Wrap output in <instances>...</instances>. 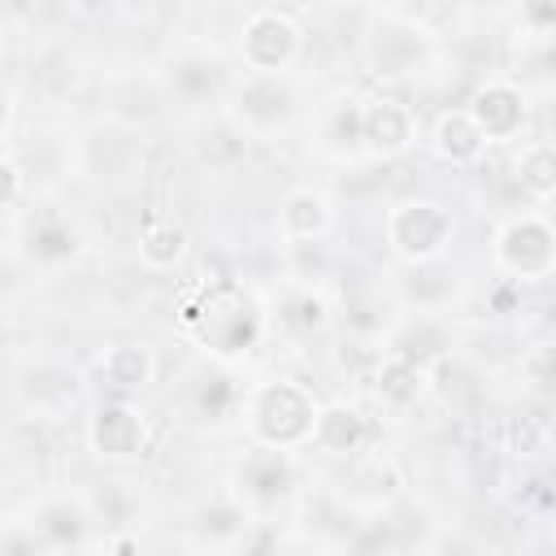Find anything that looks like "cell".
I'll use <instances>...</instances> for the list:
<instances>
[{"instance_id":"8992f818","label":"cell","mask_w":556,"mask_h":556,"mask_svg":"<svg viewBox=\"0 0 556 556\" xmlns=\"http://www.w3.org/2000/svg\"><path fill=\"white\" fill-rule=\"evenodd\" d=\"M87 443L100 460H135L148 452V421L135 404H100L96 417L87 421Z\"/></svg>"},{"instance_id":"30bf717a","label":"cell","mask_w":556,"mask_h":556,"mask_svg":"<svg viewBox=\"0 0 556 556\" xmlns=\"http://www.w3.org/2000/svg\"><path fill=\"white\" fill-rule=\"evenodd\" d=\"M295 486V469L287 460V447H252L239 465V491L252 500V504H278L287 491Z\"/></svg>"},{"instance_id":"9c48e42d","label":"cell","mask_w":556,"mask_h":556,"mask_svg":"<svg viewBox=\"0 0 556 556\" xmlns=\"http://www.w3.org/2000/svg\"><path fill=\"white\" fill-rule=\"evenodd\" d=\"M417 139V122L408 113V104L391 100V96H378V100H365V126H361V143L374 152V156H400L408 152Z\"/></svg>"},{"instance_id":"5b68a950","label":"cell","mask_w":556,"mask_h":556,"mask_svg":"<svg viewBox=\"0 0 556 556\" xmlns=\"http://www.w3.org/2000/svg\"><path fill=\"white\" fill-rule=\"evenodd\" d=\"M295 113V91L282 74H248L235 91V122L243 135H274Z\"/></svg>"},{"instance_id":"e0dca14e","label":"cell","mask_w":556,"mask_h":556,"mask_svg":"<svg viewBox=\"0 0 556 556\" xmlns=\"http://www.w3.org/2000/svg\"><path fill=\"white\" fill-rule=\"evenodd\" d=\"M517 178L534 200H552L556 195V143L552 139L526 143L517 156Z\"/></svg>"},{"instance_id":"2e32d148","label":"cell","mask_w":556,"mask_h":556,"mask_svg":"<svg viewBox=\"0 0 556 556\" xmlns=\"http://www.w3.org/2000/svg\"><path fill=\"white\" fill-rule=\"evenodd\" d=\"M152 369H156V361H152V352H148L143 343H113V348L100 356V374H104L117 391H135V387L152 382Z\"/></svg>"},{"instance_id":"9a60e30c","label":"cell","mask_w":556,"mask_h":556,"mask_svg":"<svg viewBox=\"0 0 556 556\" xmlns=\"http://www.w3.org/2000/svg\"><path fill=\"white\" fill-rule=\"evenodd\" d=\"M482 130H478V122L465 113V109H456V113H443L439 122H434V152L443 156V161H452V165H465V161H473L478 152H482Z\"/></svg>"},{"instance_id":"ba28073f","label":"cell","mask_w":556,"mask_h":556,"mask_svg":"<svg viewBox=\"0 0 556 556\" xmlns=\"http://www.w3.org/2000/svg\"><path fill=\"white\" fill-rule=\"evenodd\" d=\"M200 334H204V343H208L213 352H226V356H230V352H239V348L252 343L256 321H252L248 304H243L235 291H217V295H208L204 308H200Z\"/></svg>"},{"instance_id":"603a6c76","label":"cell","mask_w":556,"mask_h":556,"mask_svg":"<svg viewBox=\"0 0 556 556\" xmlns=\"http://www.w3.org/2000/svg\"><path fill=\"white\" fill-rule=\"evenodd\" d=\"M287 321H291L295 330H317V326L326 321V300H321V295H313V291L295 295V300L287 304Z\"/></svg>"},{"instance_id":"7c38bea8","label":"cell","mask_w":556,"mask_h":556,"mask_svg":"<svg viewBox=\"0 0 556 556\" xmlns=\"http://www.w3.org/2000/svg\"><path fill=\"white\" fill-rule=\"evenodd\" d=\"M365 434H369V426H365V417H361L356 408H348V404H326V408H317L313 443H317L321 452L352 456V452H361Z\"/></svg>"},{"instance_id":"5bb4252c","label":"cell","mask_w":556,"mask_h":556,"mask_svg":"<svg viewBox=\"0 0 556 556\" xmlns=\"http://www.w3.org/2000/svg\"><path fill=\"white\" fill-rule=\"evenodd\" d=\"M278 217H282V235L287 239H321L326 226H330V204H326L321 191L300 187V191H291L282 200V213Z\"/></svg>"},{"instance_id":"277c9868","label":"cell","mask_w":556,"mask_h":556,"mask_svg":"<svg viewBox=\"0 0 556 556\" xmlns=\"http://www.w3.org/2000/svg\"><path fill=\"white\" fill-rule=\"evenodd\" d=\"M300 43H304V30L295 26V17H287L278 9H261L243 22L239 56H243L248 74H282L300 56Z\"/></svg>"},{"instance_id":"3957f363","label":"cell","mask_w":556,"mask_h":556,"mask_svg":"<svg viewBox=\"0 0 556 556\" xmlns=\"http://www.w3.org/2000/svg\"><path fill=\"white\" fill-rule=\"evenodd\" d=\"M495 265L513 282H534L556 269V226L539 213L508 217L495 235Z\"/></svg>"},{"instance_id":"52a82bcc","label":"cell","mask_w":556,"mask_h":556,"mask_svg":"<svg viewBox=\"0 0 556 556\" xmlns=\"http://www.w3.org/2000/svg\"><path fill=\"white\" fill-rule=\"evenodd\" d=\"M465 113L478 122V130H482L486 143H508V139L521 135L526 96H521V87H513V83H504V78H491V83H482V87L469 96Z\"/></svg>"},{"instance_id":"6da1fadb","label":"cell","mask_w":556,"mask_h":556,"mask_svg":"<svg viewBox=\"0 0 556 556\" xmlns=\"http://www.w3.org/2000/svg\"><path fill=\"white\" fill-rule=\"evenodd\" d=\"M313 421H317V408H313V395L304 387L278 378V382H261L252 391L248 426H252L256 443L295 447V443L313 439Z\"/></svg>"},{"instance_id":"7402d4cb","label":"cell","mask_w":556,"mask_h":556,"mask_svg":"<svg viewBox=\"0 0 556 556\" xmlns=\"http://www.w3.org/2000/svg\"><path fill=\"white\" fill-rule=\"evenodd\" d=\"M222 78V65L217 61H178L174 65V83L187 91V96H208Z\"/></svg>"},{"instance_id":"44dd1931","label":"cell","mask_w":556,"mask_h":556,"mask_svg":"<svg viewBox=\"0 0 556 556\" xmlns=\"http://www.w3.org/2000/svg\"><path fill=\"white\" fill-rule=\"evenodd\" d=\"M39 530H43V539L52 547H70L83 534V513L70 508V504H43L39 508Z\"/></svg>"},{"instance_id":"4fadbf2b","label":"cell","mask_w":556,"mask_h":556,"mask_svg":"<svg viewBox=\"0 0 556 556\" xmlns=\"http://www.w3.org/2000/svg\"><path fill=\"white\" fill-rule=\"evenodd\" d=\"M374 387H378V395L387 404L404 408V404H413L426 391V365L413 361V356H404V352H387L378 361V369H374Z\"/></svg>"},{"instance_id":"d6986e66","label":"cell","mask_w":556,"mask_h":556,"mask_svg":"<svg viewBox=\"0 0 556 556\" xmlns=\"http://www.w3.org/2000/svg\"><path fill=\"white\" fill-rule=\"evenodd\" d=\"M78 252V230L65 217H43L30 226V256L35 261H65Z\"/></svg>"},{"instance_id":"484cf974","label":"cell","mask_w":556,"mask_h":556,"mask_svg":"<svg viewBox=\"0 0 556 556\" xmlns=\"http://www.w3.org/2000/svg\"><path fill=\"white\" fill-rule=\"evenodd\" d=\"M326 4H356V0H326Z\"/></svg>"},{"instance_id":"7a4b0ae2","label":"cell","mask_w":556,"mask_h":556,"mask_svg":"<svg viewBox=\"0 0 556 556\" xmlns=\"http://www.w3.org/2000/svg\"><path fill=\"white\" fill-rule=\"evenodd\" d=\"M452 213L439 200H404L387 213V243L395 256L413 261V265H430L447 252L452 243Z\"/></svg>"},{"instance_id":"ffe728a7","label":"cell","mask_w":556,"mask_h":556,"mask_svg":"<svg viewBox=\"0 0 556 556\" xmlns=\"http://www.w3.org/2000/svg\"><path fill=\"white\" fill-rule=\"evenodd\" d=\"M361 126H365V104L361 100H334L326 109V122H321V139L330 148H356L361 143Z\"/></svg>"},{"instance_id":"cb8c5ba5","label":"cell","mask_w":556,"mask_h":556,"mask_svg":"<svg viewBox=\"0 0 556 556\" xmlns=\"http://www.w3.org/2000/svg\"><path fill=\"white\" fill-rule=\"evenodd\" d=\"M521 17L530 30H556V0H521Z\"/></svg>"},{"instance_id":"8fae6325","label":"cell","mask_w":556,"mask_h":556,"mask_svg":"<svg viewBox=\"0 0 556 556\" xmlns=\"http://www.w3.org/2000/svg\"><path fill=\"white\" fill-rule=\"evenodd\" d=\"M421 56V30L408 22H378L369 35V61L378 74H408Z\"/></svg>"},{"instance_id":"ac0fdd59","label":"cell","mask_w":556,"mask_h":556,"mask_svg":"<svg viewBox=\"0 0 556 556\" xmlns=\"http://www.w3.org/2000/svg\"><path fill=\"white\" fill-rule=\"evenodd\" d=\"M182 252H187V235H182V226H174V222H152V226L139 235V261H143L148 269H174V265L182 261Z\"/></svg>"},{"instance_id":"d4e9b609","label":"cell","mask_w":556,"mask_h":556,"mask_svg":"<svg viewBox=\"0 0 556 556\" xmlns=\"http://www.w3.org/2000/svg\"><path fill=\"white\" fill-rule=\"evenodd\" d=\"M17 191H22V169L13 156H4V204L17 208Z\"/></svg>"}]
</instances>
